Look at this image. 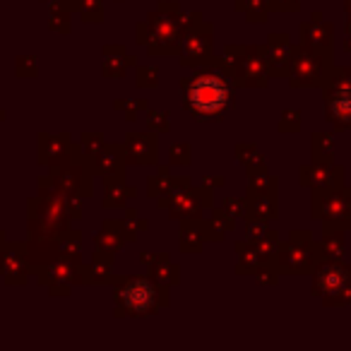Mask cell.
Wrapping results in <instances>:
<instances>
[{
  "mask_svg": "<svg viewBox=\"0 0 351 351\" xmlns=\"http://www.w3.org/2000/svg\"><path fill=\"white\" fill-rule=\"evenodd\" d=\"M188 104H191L193 111L202 113V116L221 113L229 104L226 82L221 77H215V75H202L188 89Z\"/></svg>",
  "mask_w": 351,
  "mask_h": 351,
  "instance_id": "obj_1",
  "label": "cell"
},
{
  "mask_svg": "<svg viewBox=\"0 0 351 351\" xmlns=\"http://www.w3.org/2000/svg\"><path fill=\"white\" fill-rule=\"evenodd\" d=\"M123 303H125L130 311L142 313L154 303V289L147 282H132L123 289Z\"/></svg>",
  "mask_w": 351,
  "mask_h": 351,
  "instance_id": "obj_2",
  "label": "cell"
},
{
  "mask_svg": "<svg viewBox=\"0 0 351 351\" xmlns=\"http://www.w3.org/2000/svg\"><path fill=\"white\" fill-rule=\"evenodd\" d=\"M330 111L337 121L341 123H351V89L349 87H341L332 94V101H330Z\"/></svg>",
  "mask_w": 351,
  "mask_h": 351,
  "instance_id": "obj_3",
  "label": "cell"
}]
</instances>
